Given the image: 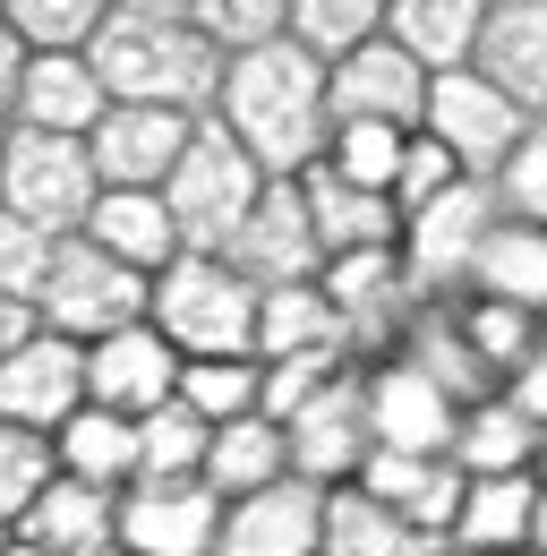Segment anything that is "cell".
<instances>
[{
    "label": "cell",
    "instance_id": "52a82bcc",
    "mask_svg": "<svg viewBox=\"0 0 547 556\" xmlns=\"http://www.w3.org/2000/svg\"><path fill=\"white\" fill-rule=\"evenodd\" d=\"M496 223H505V214H496V189H487V180H462L454 198H436L428 214H410V223H403L410 291H419V300H462Z\"/></svg>",
    "mask_w": 547,
    "mask_h": 556
},
{
    "label": "cell",
    "instance_id": "8992f818",
    "mask_svg": "<svg viewBox=\"0 0 547 556\" xmlns=\"http://www.w3.org/2000/svg\"><path fill=\"white\" fill-rule=\"evenodd\" d=\"M145 300H154L145 275H129L120 257H103L94 240H61L52 249V275L35 291V317L52 334L94 351V343H112V334H129V326H145Z\"/></svg>",
    "mask_w": 547,
    "mask_h": 556
},
{
    "label": "cell",
    "instance_id": "f1b7e54d",
    "mask_svg": "<svg viewBox=\"0 0 547 556\" xmlns=\"http://www.w3.org/2000/svg\"><path fill=\"white\" fill-rule=\"evenodd\" d=\"M52 454H61V480H86V488H103V496H129L137 488V419L86 403V412L52 437Z\"/></svg>",
    "mask_w": 547,
    "mask_h": 556
},
{
    "label": "cell",
    "instance_id": "5b68a950",
    "mask_svg": "<svg viewBox=\"0 0 547 556\" xmlns=\"http://www.w3.org/2000/svg\"><path fill=\"white\" fill-rule=\"evenodd\" d=\"M94 198H103V180H94V154L77 138H35V129L0 138V214H17L26 231L77 240Z\"/></svg>",
    "mask_w": 547,
    "mask_h": 556
},
{
    "label": "cell",
    "instance_id": "484cf974",
    "mask_svg": "<svg viewBox=\"0 0 547 556\" xmlns=\"http://www.w3.org/2000/svg\"><path fill=\"white\" fill-rule=\"evenodd\" d=\"M282 480H291V437H282L266 412L214 428V445H205V488H214L222 505H249V496H266V488H282Z\"/></svg>",
    "mask_w": 547,
    "mask_h": 556
},
{
    "label": "cell",
    "instance_id": "d6986e66",
    "mask_svg": "<svg viewBox=\"0 0 547 556\" xmlns=\"http://www.w3.org/2000/svg\"><path fill=\"white\" fill-rule=\"evenodd\" d=\"M479 77L547 121V0H487V35H479Z\"/></svg>",
    "mask_w": 547,
    "mask_h": 556
},
{
    "label": "cell",
    "instance_id": "7dc6e473",
    "mask_svg": "<svg viewBox=\"0 0 547 556\" xmlns=\"http://www.w3.org/2000/svg\"><path fill=\"white\" fill-rule=\"evenodd\" d=\"M35 326H43V317H35V308H26V300H0V368H9V359H17V343H26V334H35Z\"/></svg>",
    "mask_w": 547,
    "mask_h": 556
},
{
    "label": "cell",
    "instance_id": "30bf717a",
    "mask_svg": "<svg viewBox=\"0 0 547 556\" xmlns=\"http://www.w3.org/2000/svg\"><path fill=\"white\" fill-rule=\"evenodd\" d=\"M368 437H377V454H445V463H454L462 403H454L428 368H410L403 351H394V359L368 368Z\"/></svg>",
    "mask_w": 547,
    "mask_h": 556
},
{
    "label": "cell",
    "instance_id": "d4e9b609",
    "mask_svg": "<svg viewBox=\"0 0 547 556\" xmlns=\"http://www.w3.org/2000/svg\"><path fill=\"white\" fill-rule=\"evenodd\" d=\"M17 540H35L52 556H112L120 548V496H103L86 480H52L35 496V514L17 522Z\"/></svg>",
    "mask_w": 547,
    "mask_h": 556
},
{
    "label": "cell",
    "instance_id": "2e32d148",
    "mask_svg": "<svg viewBox=\"0 0 547 556\" xmlns=\"http://www.w3.org/2000/svg\"><path fill=\"white\" fill-rule=\"evenodd\" d=\"M180 368L189 359L163 343L154 326H129V334L86 351V403H103V412H120V419H145V412H163V403H180Z\"/></svg>",
    "mask_w": 547,
    "mask_h": 556
},
{
    "label": "cell",
    "instance_id": "836d02e7",
    "mask_svg": "<svg viewBox=\"0 0 547 556\" xmlns=\"http://www.w3.org/2000/svg\"><path fill=\"white\" fill-rule=\"evenodd\" d=\"M454 326H462V343L487 377H513L531 351H547V326L531 308H505V300H454Z\"/></svg>",
    "mask_w": 547,
    "mask_h": 556
},
{
    "label": "cell",
    "instance_id": "603a6c76",
    "mask_svg": "<svg viewBox=\"0 0 547 556\" xmlns=\"http://www.w3.org/2000/svg\"><path fill=\"white\" fill-rule=\"evenodd\" d=\"M385 35L403 43L428 77L479 70V35H487V0H385Z\"/></svg>",
    "mask_w": 547,
    "mask_h": 556
},
{
    "label": "cell",
    "instance_id": "44dd1931",
    "mask_svg": "<svg viewBox=\"0 0 547 556\" xmlns=\"http://www.w3.org/2000/svg\"><path fill=\"white\" fill-rule=\"evenodd\" d=\"M77 240H94L103 257H120V266L145 275V282L189 257V240H180V223H171V206H163V189H103Z\"/></svg>",
    "mask_w": 547,
    "mask_h": 556
},
{
    "label": "cell",
    "instance_id": "f5cc1de1",
    "mask_svg": "<svg viewBox=\"0 0 547 556\" xmlns=\"http://www.w3.org/2000/svg\"><path fill=\"white\" fill-rule=\"evenodd\" d=\"M539 326H547V317H539Z\"/></svg>",
    "mask_w": 547,
    "mask_h": 556
},
{
    "label": "cell",
    "instance_id": "e0dca14e",
    "mask_svg": "<svg viewBox=\"0 0 547 556\" xmlns=\"http://www.w3.org/2000/svg\"><path fill=\"white\" fill-rule=\"evenodd\" d=\"M189 138H198V121H180V112L112 103V121L86 138V154H94V180H103V189H163V180L180 172Z\"/></svg>",
    "mask_w": 547,
    "mask_h": 556
},
{
    "label": "cell",
    "instance_id": "f35d334b",
    "mask_svg": "<svg viewBox=\"0 0 547 556\" xmlns=\"http://www.w3.org/2000/svg\"><path fill=\"white\" fill-rule=\"evenodd\" d=\"M403 154H410V129H368V121H351V129H334V146H326V172H342L351 189H377V198H394V180H403Z\"/></svg>",
    "mask_w": 547,
    "mask_h": 556
},
{
    "label": "cell",
    "instance_id": "4dcf8cb0",
    "mask_svg": "<svg viewBox=\"0 0 547 556\" xmlns=\"http://www.w3.org/2000/svg\"><path fill=\"white\" fill-rule=\"evenodd\" d=\"M308 351H351L334 300L317 282H282L257 300V359H308Z\"/></svg>",
    "mask_w": 547,
    "mask_h": 556
},
{
    "label": "cell",
    "instance_id": "1f68e13d",
    "mask_svg": "<svg viewBox=\"0 0 547 556\" xmlns=\"http://www.w3.org/2000/svg\"><path fill=\"white\" fill-rule=\"evenodd\" d=\"M326 556H436V540L410 531L403 514H385L368 488H334L326 496Z\"/></svg>",
    "mask_w": 547,
    "mask_h": 556
},
{
    "label": "cell",
    "instance_id": "ee69618b",
    "mask_svg": "<svg viewBox=\"0 0 547 556\" xmlns=\"http://www.w3.org/2000/svg\"><path fill=\"white\" fill-rule=\"evenodd\" d=\"M52 249H61V240H43V231H26L17 214H0V300H26V308H35V291L52 275Z\"/></svg>",
    "mask_w": 547,
    "mask_h": 556
},
{
    "label": "cell",
    "instance_id": "816d5d0a",
    "mask_svg": "<svg viewBox=\"0 0 547 556\" xmlns=\"http://www.w3.org/2000/svg\"><path fill=\"white\" fill-rule=\"evenodd\" d=\"M112 556H120V548H112Z\"/></svg>",
    "mask_w": 547,
    "mask_h": 556
},
{
    "label": "cell",
    "instance_id": "ba28073f",
    "mask_svg": "<svg viewBox=\"0 0 547 556\" xmlns=\"http://www.w3.org/2000/svg\"><path fill=\"white\" fill-rule=\"evenodd\" d=\"M419 129L445 146L471 180H496V172H505V154L531 138V112H522V103H505L479 70H454V77H428V121H419Z\"/></svg>",
    "mask_w": 547,
    "mask_h": 556
},
{
    "label": "cell",
    "instance_id": "ffe728a7",
    "mask_svg": "<svg viewBox=\"0 0 547 556\" xmlns=\"http://www.w3.org/2000/svg\"><path fill=\"white\" fill-rule=\"evenodd\" d=\"M112 121V94H103V77L86 52H43V61H26V94H17V129H35V138H94Z\"/></svg>",
    "mask_w": 547,
    "mask_h": 556
},
{
    "label": "cell",
    "instance_id": "4316f807",
    "mask_svg": "<svg viewBox=\"0 0 547 556\" xmlns=\"http://www.w3.org/2000/svg\"><path fill=\"white\" fill-rule=\"evenodd\" d=\"M531 514H539V471L522 480H471L454 514V548L462 556H531Z\"/></svg>",
    "mask_w": 547,
    "mask_h": 556
},
{
    "label": "cell",
    "instance_id": "5bb4252c",
    "mask_svg": "<svg viewBox=\"0 0 547 556\" xmlns=\"http://www.w3.org/2000/svg\"><path fill=\"white\" fill-rule=\"evenodd\" d=\"M222 496L205 480H137L120 496V556H214Z\"/></svg>",
    "mask_w": 547,
    "mask_h": 556
},
{
    "label": "cell",
    "instance_id": "9a60e30c",
    "mask_svg": "<svg viewBox=\"0 0 547 556\" xmlns=\"http://www.w3.org/2000/svg\"><path fill=\"white\" fill-rule=\"evenodd\" d=\"M317 291L334 300V317H342V334H351V343H394V334H410V317H419V291H410L403 249L326 257Z\"/></svg>",
    "mask_w": 547,
    "mask_h": 556
},
{
    "label": "cell",
    "instance_id": "9c48e42d",
    "mask_svg": "<svg viewBox=\"0 0 547 556\" xmlns=\"http://www.w3.org/2000/svg\"><path fill=\"white\" fill-rule=\"evenodd\" d=\"M86 412V343H68L52 326H35L17 359L0 368V428H26V437H61L68 419Z\"/></svg>",
    "mask_w": 547,
    "mask_h": 556
},
{
    "label": "cell",
    "instance_id": "bcb514c9",
    "mask_svg": "<svg viewBox=\"0 0 547 556\" xmlns=\"http://www.w3.org/2000/svg\"><path fill=\"white\" fill-rule=\"evenodd\" d=\"M26 61H35V52H26V43L9 35V17H0V138L17 129V94H26Z\"/></svg>",
    "mask_w": 547,
    "mask_h": 556
},
{
    "label": "cell",
    "instance_id": "cb8c5ba5",
    "mask_svg": "<svg viewBox=\"0 0 547 556\" xmlns=\"http://www.w3.org/2000/svg\"><path fill=\"white\" fill-rule=\"evenodd\" d=\"M308 189V223H317V249L326 257H368V249H403V214L394 198H377V189H351L342 172H308L300 180Z\"/></svg>",
    "mask_w": 547,
    "mask_h": 556
},
{
    "label": "cell",
    "instance_id": "7c38bea8",
    "mask_svg": "<svg viewBox=\"0 0 547 556\" xmlns=\"http://www.w3.org/2000/svg\"><path fill=\"white\" fill-rule=\"evenodd\" d=\"M257 291H282V282H317L326 275V249H317V223H308V189L300 180H266V198L249 214V231L222 249Z\"/></svg>",
    "mask_w": 547,
    "mask_h": 556
},
{
    "label": "cell",
    "instance_id": "8fae6325",
    "mask_svg": "<svg viewBox=\"0 0 547 556\" xmlns=\"http://www.w3.org/2000/svg\"><path fill=\"white\" fill-rule=\"evenodd\" d=\"M282 437H291V480L326 488V496L351 488L368 471V454H377V437H368V377H334Z\"/></svg>",
    "mask_w": 547,
    "mask_h": 556
},
{
    "label": "cell",
    "instance_id": "f546056e",
    "mask_svg": "<svg viewBox=\"0 0 547 556\" xmlns=\"http://www.w3.org/2000/svg\"><path fill=\"white\" fill-rule=\"evenodd\" d=\"M462 300H505V308L547 317V231H531V223H496Z\"/></svg>",
    "mask_w": 547,
    "mask_h": 556
},
{
    "label": "cell",
    "instance_id": "74e56055",
    "mask_svg": "<svg viewBox=\"0 0 547 556\" xmlns=\"http://www.w3.org/2000/svg\"><path fill=\"white\" fill-rule=\"evenodd\" d=\"M61 480V454L52 437H26V428H0V540L35 514V496Z\"/></svg>",
    "mask_w": 547,
    "mask_h": 556
},
{
    "label": "cell",
    "instance_id": "60d3db41",
    "mask_svg": "<svg viewBox=\"0 0 547 556\" xmlns=\"http://www.w3.org/2000/svg\"><path fill=\"white\" fill-rule=\"evenodd\" d=\"M487 189H496V214H505V223L547 231V121H531V138L505 154V172H496Z\"/></svg>",
    "mask_w": 547,
    "mask_h": 556
},
{
    "label": "cell",
    "instance_id": "7bdbcfd3",
    "mask_svg": "<svg viewBox=\"0 0 547 556\" xmlns=\"http://www.w3.org/2000/svg\"><path fill=\"white\" fill-rule=\"evenodd\" d=\"M462 180H471V172H462V163H454L445 146L419 129V138H410V154H403V180H394V214L410 223V214H428L436 198H454Z\"/></svg>",
    "mask_w": 547,
    "mask_h": 556
},
{
    "label": "cell",
    "instance_id": "ac0fdd59",
    "mask_svg": "<svg viewBox=\"0 0 547 556\" xmlns=\"http://www.w3.org/2000/svg\"><path fill=\"white\" fill-rule=\"evenodd\" d=\"M214 556H326V488L282 480L249 505H222Z\"/></svg>",
    "mask_w": 547,
    "mask_h": 556
},
{
    "label": "cell",
    "instance_id": "f907efd6",
    "mask_svg": "<svg viewBox=\"0 0 547 556\" xmlns=\"http://www.w3.org/2000/svg\"><path fill=\"white\" fill-rule=\"evenodd\" d=\"M539 488H547V445H539Z\"/></svg>",
    "mask_w": 547,
    "mask_h": 556
},
{
    "label": "cell",
    "instance_id": "6da1fadb",
    "mask_svg": "<svg viewBox=\"0 0 547 556\" xmlns=\"http://www.w3.org/2000/svg\"><path fill=\"white\" fill-rule=\"evenodd\" d=\"M86 61H94L112 103L180 112V121H205L214 94H222V70H231L214 52V35H205L198 0H112Z\"/></svg>",
    "mask_w": 547,
    "mask_h": 556
},
{
    "label": "cell",
    "instance_id": "d6a6232c",
    "mask_svg": "<svg viewBox=\"0 0 547 556\" xmlns=\"http://www.w3.org/2000/svg\"><path fill=\"white\" fill-rule=\"evenodd\" d=\"M385 35V0H291V43L317 61V70H342L351 52H368Z\"/></svg>",
    "mask_w": 547,
    "mask_h": 556
},
{
    "label": "cell",
    "instance_id": "8d00e7d4",
    "mask_svg": "<svg viewBox=\"0 0 547 556\" xmlns=\"http://www.w3.org/2000/svg\"><path fill=\"white\" fill-rule=\"evenodd\" d=\"M103 9H112V0H9L0 17H9V35L43 61V52H94Z\"/></svg>",
    "mask_w": 547,
    "mask_h": 556
},
{
    "label": "cell",
    "instance_id": "d590c367",
    "mask_svg": "<svg viewBox=\"0 0 547 556\" xmlns=\"http://www.w3.org/2000/svg\"><path fill=\"white\" fill-rule=\"evenodd\" d=\"M205 445H214V428L198 412H180V403L145 412L137 419V480H205Z\"/></svg>",
    "mask_w": 547,
    "mask_h": 556
},
{
    "label": "cell",
    "instance_id": "4fadbf2b",
    "mask_svg": "<svg viewBox=\"0 0 547 556\" xmlns=\"http://www.w3.org/2000/svg\"><path fill=\"white\" fill-rule=\"evenodd\" d=\"M326 86H334V129L368 121V129H410L419 138V121H428V70L394 35H377L368 52H351L342 70H326Z\"/></svg>",
    "mask_w": 547,
    "mask_h": 556
},
{
    "label": "cell",
    "instance_id": "b9f144b4",
    "mask_svg": "<svg viewBox=\"0 0 547 556\" xmlns=\"http://www.w3.org/2000/svg\"><path fill=\"white\" fill-rule=\"evenodd\" d=\"M342 359H351V351H308V359H266V394H257V412H266L274 428H291V419L308 412V403H317V394H326L334 377H351Z\"/></svg>",
    "mask_w": 547,
    "mask_h": 556
},
{
    "label": "cell",
    "instance_id": "83f0119b",
    "mask_svg": "<svg viewBox=\"0 0 547 556\" xmlns=\"http://www.w3.org/2000/svg\"><path fill=\"white\" fill-rule=\"evenodd\" d=\"M539 428L513 412L505 394H487L462 412V437H454V471L462 480H522V471H539Z\"/></svg>",
    "mask_w": 547,
    "mask_h": 556
},
{
    "label": "cell",
    "instance_id": "277c9868",
    "mask_svg": "<svg viewBox=\"0 0 547 556\" xmlns=\"http://www.w3.org/2000/svg\"><path fill=\"white\" fill-rule=\"evenodd\" d=\"M257 198H266V172L249 163V146L205 112L198 138H189V154H180V172L163 180V206H171V223H180V240H189L198 257H222V249L249 231Z\"/></svg>",
    "mask_w": 547,
    "mask_h": 556
},
{
    "label": "cell",
    "instance_id": "681fc988",
    "mask_svg": "<svg viewBox=\"0 0 547 556\" xmlns=\"http://www.w3.org/2000/svg\"><path fill=\"white\" fill-rule=\"evenodd\" d=\"M0 556H52V548H35V540H17V531H9V540H0Z\"/></svg>",
    "mask_w": 547,
    "mask_h": 556
},
{
    "label": "cell",
    "instance_id": "ab89813d",
    "mask_svg": "<svg viewBox=\"0 0 547 556\" xmlns=\"http://www.w3.org/2000/svg\"><path fill=\"white\" fill-rule=\"evenodd\" d=\"M205 35L222 61H249L266 43H291V0H198Z\"/></svg>",
    "mask_w": 547,
    "mask_h": 556
},
{
    "label": "cell",
    "instance_id": "7402d4cb",
    "mask_svg": "<svg viewBox=\"0 0 547 556\" xmlns=\"http://www.w3.org/2000/svg\"><path fill=\"white\" fill-rule=\"evenodd\" d=\"M351 488H368L385 514H403L410 531H428V540H454V514H462V471L445 463V454H368V471Z\"/></svg>",
    "mask_w": 547,
    "mask_h": 556
},
{
    "label": "cell",
    "instance_id": "e575fe53",
    "mask_svg": "<svg viewBox=\"0 0 547 556\" xmlns=\"http://www.w3.org/2000/svg\"><path fill=\"white\" fill-rule=\"evenodd\" d=\"M257 394H266V359H189L180 368V412H198L205 428L249 419Z\"/></svg>",
    "mask_w": 547,
    "mask_h": 556
},
{
    "label": "cell",
    "instance_id": "3957f363",
    "mask_svg": "<svg viewBox=\"0 0 547 556\" xmlns=\"http://www.w3.org/2000/svg\"><path fill=\"white\" fill-rule=\"evenodd\" d=\"M257 282L240 275L231 257H180L154 275V300H145V326L180 359H257Z\"/></svg>",
    "mask_w": 547,
    "mask_h": 556
},
{
    "label": "cell",
    "instance_id": "f6af8a7d",
    "mask_svg": "<svg viewBox=\"0 0 547 556\" xmlns=\"http://www.w3.org/2000/svg\"><path fill=\"white\" fill-rule=\"evenodd\" d=\"M505 403H513V412H522V419L547 437V351H531V359L505 377Z\"/></svg>",
    "mask_w": 547,
    "mask_h": 556
},
{
    "label": "cell",
    "instance_id": "c3c4849f",
    "mask_svg": "<svg viewBox=\"0 0 547 556\" xmlns=\"http://www.w3.org/2000/svg\"><path fill=\"white\" fill-rule=\"evenodd\" d=\"M531 556H547V488H539V514H531Z\"/></svg>",
    "mask_w": 547,
    "mask_h": 556
},
{
    "label": "cell",
    "instance_id": "7a4b0ae2",
    "mask_svg": "<svg viewBox=\"0 0 547 556\" xmlns=\"http://www.w3.org/2000/svg\"><path fill=\"white\" fill-rule=\"evenodd\" d=\"M214 121L249 146V163L266 180H308L334 146V86L300 43H266V52L222 70Z\"/></svg>",
    "mask_w": 547,
    "mask_h": 556
}]
</instances>
